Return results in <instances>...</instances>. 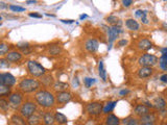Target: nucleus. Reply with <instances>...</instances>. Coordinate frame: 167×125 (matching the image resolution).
<instances>
[{
	"instance_id": "nucleus-20",
	"label": "nucleus",
	"mask_w": 167,
	"mask_h": 125,
	"mask_svg": "<svg viewBox=\"0 0 167 125\" xmlns=\"http://www.w3.org/2000/svg\"><path fill=\"white\" fill-rule=\"evenodd\" d=\"M104 124L106 125H120L121 121L116 115L114 114H108L106 119H104Z\"/></svg>"
},
{
	"instance_id": "nucleus-21",
	"label": "nucleus",
	"mask_w": 167,
	"mask_h": 125,
	"mask_svg": "<svg viewBox=\"0 0 167 125\" xmlns=\"http://www.w3.org/2000/svg\"><path fill=\"white\" fill-rule=\"evenodd\" d=\"M61 52H62L61 44L53 43V44H50L49 46H48V53H49V55L56 57V55H60Z\"/></svg>"
},
{
	"instance_id": "nucleus-50",
	"label": "nucleus",
	"mask_w": 167,
	"mask_h": 125,
	"mask_svg": "<svg viewBox=\"0 0 167 125\" xmlns=\"http://www.w3.org/2000/svg\"><path fill=\"white\" fill-rule=\"evenodd\" d=\"M139 125H157V123H139Z\"/></svg>"
},
{
	"instance_id": "nucleus-9",
	"label": "nucleus",
	"mask_w": 167,
	"mask_h": 125,
	"mask_svg": "<svg viewBox=\"0 0 167 125\" xmlns=\"http://www.w3.org/2000/svg\"><path fill=\"white\" fill-rule=\"evenodd\" d=\"M55 96V102L60 105H64L72 100V94L69 91L56 92Z\"/></svg>"
},
{
	"instance_id": "nucleus-18",
	"label": "nucleus",
	"mask_w": 167,
	"mask_h": 125,
	"mask_svg": "<svg viewBox=\"0 0 167 125\" xmlns=\"http://www.w3.org/2000/svg\"><path fill=\"white\" fill-rule=\"evenodd\" d=\"M137 48L139 50H141V51H149L153 48V43L152 41L146 38L144 39H140L138 41V43H137Z\"/></svg>"
},
{
	"instance_id": "nucleus-33",
	"label": "nucleus",
	"mask_w": 167,
	"mask_h": 125,
	"mask_svg": "<svg viewBox=\"0 0 167 125\" xmlns=\"http://www.w3.org/2000/svg\"><path fill=\"white\" fill-rule=\"evenodd\" d=\"M158 62H159V67L162 69L163 71H166L167 70V53L161 55V57L158 58Z\"/></svg>"
},
{
	"instance_id": "nucleus-32",
	"label": "nucleus",
	"mask_w": 167,
	"mask_h": 125,
	"mask_svg": "<svg viewBox=\"0 0 167 125\" xmlns=\"http://www.w3.org/2000/svg\"><path fill=\"white\" fill-rule=\"evenodd\" d=\"M10 46L6 42H0V57H4L10 51Z\"/></svg>"
},
{
	"instance_id": "nucleus-36",
	"label": "nucleus",
	"mask_w": 167,
	"mask_h": 125,
	"mask_svg": "<svg viewBox=\"0 0 167 125\" xmlns=\"http://www.w3.org/2000/svg\"><path fill=\"white\" fill-rule=\"evenodd\" d=\"M9 10H12L13 13H22V12H25V7H22V6H20V5H16V4L9 5Z\"/></svg>"
},
{
	"instance_id": "nucleus-12",
	"label": "nucleus",
	"mask_w": 167,
	"mask_h": 125,
	"mask_svg": "<svg viewBox=\"0 0 167 125\" xmlns=\"http://www.w3.org/2000/svg\"><path fill=\"white\" fill-rule=\"evenodd\" d=\"M42 123L43 125H55V114L51 111H46L42 113Z\"/></svg>"
},
{
	"instance_id": "nucleus-49",
	"label": "nucleus",
	"mask_w": 167,
	"mask_h": 125,
	"mask_svg": "<svg viewBox=\"0 0 167 125\" xmlns=\"http://www.w3.org/2000/svg\"><path fill=\"white\" fill-rule=\"evenodd\" d=\"M73 86H74V87H79V80H77V77H74V79H73Z\"/></svg>"
},
{
	"instance_id": "nucleus-2",
	"label": "nucleus",
	"mask_w": 167,
	"mask_h": 125,
	"mask_svg": "<svg viewBox=\"0 0 167 125\" xmlns=\"http://www.w3.org/2000/svg\"><path fill=\"white\" fill-rule=\"evenodd\" d=\"M41 89L40 80L35 77H24L18 84V91L22 94H33Z\"/></svg>"
},
{
	"instance_id": "nucleus-8",
	"label": "nucleus",
	"mask_w": 167,
	"mask_h": 125,
	"mask_svg": "<svg viewBox=\"0 0 167 125\" xmlns=\"http://www.w3.org/2000/svg\"><path fill=\"white\" fill-rule=\"evenodd\" d=\"M108 39H109V44L112 45L116 41V39L119 37V34L121 33L122 29L119 25H113L108 27Z\"/></svg>"
},
{
	"instance_id": "nucleus-35",
	"label": "nucleus",
	"mask_w": 167,
	"mask_h": 125,
	"mask_svg": "<svg viewBox=\"0 0 167 125\" xmlns=\"http://www.w3.org/2000/svg\"><path fill=\"white\" fill-rule=\"evenodd\" d=\"M10 102L5 97H0V111H7L10 110Z\"/></svg>"
},
{
	"instance_id": "nucleus-37",
	"label": "nucleus",
	"mask_w": 167,
	"mask_h": 125,
	"mask_svg": "<svg viewBox=\"0 0 167 125\" xmlns=\"http://www.w3.org/2000/svg\"><path fill=\"white\" fill-rule=\"evenodd\" d=\"M96 80L94 78H90V77H86V78H84V84H85L87 88H91V86L95 82Z\"/></svg>"
},
{
	"instance_id": "nucleus-1",
	"label": "nucleus",
	"mask_w": 167,
	"mask_h": 125,
	"mask_svg": "<svg viewBox=\"0 0 167 125\" xmlns=\"http://www.w3.org/2000/svg\"><path fill=\"white\" fill-rule=\"evenodd\" d=\"M34 101L37 103L38 106L42 108V110L51 111L55 107V96L52 92L49 91L48 89H39L35 93L34 95Z\"/></svg>"
},
{
	"instance_id": "nucleus-41",
	"label": "nucleus",
	"mask_w": 167,
	"mask_h": 125,
	"mask_svg": "<svg viewBox=\"0 0 167 125\" xmlns=\"http://www.w3.org/2000/svg\"><path fill=\"white\" fill-rule=\"evenodd\" d=\"M126 44H128V41H126L125 39L119 40V41L117 42V45H118V47H123V46H125Z\"/></svg>"
},
{
	"instance_id": "nucleus-44",
	"label": "nucleus",
	"mask_w": 167,
	"mask_h": 125,
	"mask_svg": "<svg viewBox=\"0 0 167 125\" xmlns=\"http://www.w3.org/2000/svg\"><path fill=\"white\" fill-rule=\"evenodd\" d=\"M142 14H143V10H136V13H135L136 17H138V18L141 17Z\"/></svg>"
},
{
	"instance_id": "nucleus-51",
	"label": "nucleus",
	"mask_w": 167,
	"mask_h": 125,
	"mask_svg": "<svg viewBox=\"0 0 167 125\" xmlns=\"http://www.w3.org/2000/svg\"><path fill=\"white\" fill-rule=\"evenodd\" d=\"M2 78H3V73L0 72V84H2Z\"/></svg>"
},
{
	"instance_id": "nucleus-10",
	"label": "nucleus",
	"mask_w": 167,
	"mask_h": 125,
	"mask_svg": "<svg viewBox=\"0 0 167 125\" xmlns=\"http://www.w3.org/2000/svg\"><path fill=\"white\" fill-rule=\"evenodd\" d=\"M86 51L89 53H95L98 50L99 47V42L96 39H88L84 44Z\"/></svg>"
},
{
	"instance_id": "nucleus-47",
	"label": "nucleus",
	"mask_w": 167,
	"mask_h": 125,
	"mask_svg": "<svg viewBox=\"0 0 167 125\" xmlns=\"http://www.w3.org/2000/svg\"><path fill=\"white\" fill-rule=\"evenodd\" d=\"M9 7V5L6 3H4V2H0V9L3 10V9H7Z\"/></svg>"
},
{
	"instance_id": "nucleus-7",
	"label": "nucleus",
	"mask_w": 167,
	"mask_h": 125,
	"mask_svg": "<svg viewBox=\"0 0 167 125\" xmlns=\"http://www.w3.org/2000/svg\"><path fill=\"white\" fill-rule=\"evenodd\" d=\"M86 111L88 113V115L92 117L99 116L102 111V103L97 102V101L89 103V104H87V106H86Z\"/></svg>"
},
{
	"instance_id": "nucleus-42",
	"label": "nucleus",
	"mask_w": 167,
	"mask_h": 125,
	"mask_svg": "<svg viewBox=\"0 0 167 125\" xmlns=\"http://www.w3.org/2000/svg\"><path fill=\"white\" fill-rule=\"evenodd\" d=\"M29 17H31V18H42V15L41 14H37V13H29L28 14Z\"/></svg>"
},
{
	"instance_id": "nucleus-28",
	"label": "nucleus",
	"mask_w": 167,
	"mask_h": 125,
	"mask_svg": "<svg viewBox=\"0 0 167 125\" xmlns=\"http://www.w3.org/2000/svg\"><path fill=\"white\" fill-rule=\"evenodd\" d=\"M98 74H99V77L102 81H106L107 80V71H106V68H104V61H99V64H98Z\"/></svg>"
},
{
	"instance_id": "nucleus-5",
	"label": "nucleus",
	"mask_w": 167,
	"mask_h": 125,
	"mask_svg": "<svg viewBox=\"0 0 167 125\" xmlns=\"http://www.w3.org/2000/svg\"><path fill=\"white\" fill-rule=\"evenodd\" d=\"M24 94H22L20 91H15L12 92L10 94L7 96V100L10 102V106L13 110H19V107L21 106V104L24 101Z\"/></svg>"
},
{
	"instance_id": "nucleus-30",
	"label": "nucleus",
	"mask_w": 167,
	"mask_h": 125,
	"mask_svg": "<svg viewBox=\"0 0 167 125\" xmlns=\"http://www.w3.org/2000/svg\"><path fill=\"white\" fill-rule=\"evenodd\" d=\"M121 124L123 125H139V119L136 118V117H128V118L123 119L121 121Z\"/></svg>"
},
{
	"instance_id": "nucleus-14",
	"label": "nucleus",
	"mask_w": 167,
	"mask_h": 125,
	"mask_svg": "<svg viewBox=\"0 0 167 125\" xmlns=\"http://www.w3.org/2000/svg\"><path fill=\"white\" fill-rule=\"evenodd\" d=\"M153 67H140V69L137 71V75L139 78L144 79V78H149V77L153 76Z\"/></svg>"
},
{
	"instance_id": "nucleus-23",
	"label": "nucleus",
	"mask_w": 167,
	"mask_h": 125,
	"mask_svg": "<svg viewBox=\"0 0 167 125\" xmlns=\"http://www.w3.org/2000/svg\"><path fill=\"white\" fill-rule=\"evenodd\" d=\"M153 105V107H156L158 111L164 110V108H166V101H165V99H164L163 97L159 96L157 98H155Z\"/></svg>"
},
{
	"instance_id": "nucleus-45",
	"label": "nucleus",
	"mask_w": 167,
	"mask_h": 125,
	"mask_svg": "<svg viewBox=\"0 0 167 125\" xmlns=\"http://www.w3.org/2000/svg\"><path fill=\"white\" fill-rule=\"evenodd\" d=\"M61 22L62 23H65V24H72V23L74 22V20H64V19H62Z\"/></svg>"
},
{
	"instance_id": "nucleus-29",
	"label": "nucleus",
	"mask_w": 167,
	"mask_h": 125,
	"mask_svg": "<svg viewBox=\"0 0 167 125\" xmlns=\"http://www.w3.org/2000/svg\"><path fill=\"white\" fill-rule=\"evenodd\" d=\"M17 48L22 51L21 53H22L23 55H27V54H29V53L31 52V46H29L28 43H19L17 45Z\"/></svg>"
},
{
	"instance_id": "nucleus-38",
	"label": "nucleus",
	"mask_w": 167,
	"mask_h": 125,
	"mask_svg": "<svg viewBox=\"0 0 167 125\" xmlns=\"http://www.w3.org/2000/svg\"><path fill=\"white\" fill-rule=\"evenodd\" d=\"M10 67V63L6 58H0V69H6Z\"/></svg>"
},
{
	"instance_id": "nucleus-6",
	"label": "nucleus",
	"mask_w": 167,
	"mask_h": 125,
	"mask_svg": "<svg viewBox=\"0 0 167 125\" xmlns=\"http://www.w3.org/2000/svg\"><path fill=\"white\" fill-rule=\"evenodd\" d=\"M138 64L140 67H153L158 64V57H156L155 54L144 53L139 57Z\"/></svg>"
},
{
	"instance_id": "nucleus-34",
	"label": "nucleus",
	"mask_w": 167,
	"mask_h": 125,
	"mask_svg": "<svg viewBox=\"0 0 167 125\" xmlns=\"http://www.w3.org/2000/svg\"><path fill=\"white\" fill-rule=\"evenodd\" d=\"M12 93V88H9L0 84V97H7Z\"/></svg>"
},
{
	"instance_id": "nucleus-24",
	"label": "nucleus",
	"mask_w": 167,
	"mask_h": 125,
	"mask_svg": "<svg viewBox=\"0 0 167 125\" xmlns=\"http://www.w3.org/2000/svg\"><path fill=\"white\" fill-rule=\"evenodd\" d=\"M10 122L14 125H26L25 118H23L20 114H14L10 117Z\"/></svg>"
},
{
	"instance_id": "nucleus-40",
	"label": "nucleus",
	"mask_w": 167,
	"mask_h": 125,
	"mask_svg": "<svg viewBox=\"0 0 167 125\" xmlns=\"http://www.w3.org/2000/svg\"><path fill=\"white\" fill-rule=\"evenodd\" d=\"M133 1L134 0H121V3H122L123 6L128 9V7H130L131 5L133 4Z\"/></svg>"
},
{
	"instance_id": "nucleus-4",
	"label": "nucleus",
	"mask_w": 167,
	"mask_h": 125,
	"mask_svg": "<svg viewBox=\"0 0 167 125\" xmlns=\"http://www.w3.org/2000/svg\"><path fill=\"white\" fill-rule=\"evenodd\" d=\"M19 114L23 117V118H28L29 116L34 115L35 113L38 111V105L37 103L33 100H25L23 101V103L19 107Z\"/></svg>"
},
{
	"instance_id": "nucleus-52",
	"label": "nucleus",
	"mask_w": 167,
	"mask_h": 125,
	"mask_svg": "<svg viewBox=\"0 0 167 125\" xmlns=\"http://www.w3.org/2000/svg\"><path fill=\"white\" fill-rule=\"evenodd\" d=\"M165 53H167V48L166 47H164V48L162 49V54H165Z\"/></svg>"
},
{
	"instance_id": "nucleus-13",
	"label": "nucleus",
	"mask_w": 167,
	"mask_h": 125,
	"mask_svg": "<svg viewBox=\"0 0 167 125\" xmlns=\"http://www.w3.org/2000/svg\"><path fill=\"white\" fill-rule=\"evenodd\" d=\"M17 82V79L16 77L13 75L12 73L10 72H4L3 73V78H2V84L9 87V88H13Z\"/></svg>"
},
{
	"instance_id": "nucleus-39",
	"label": "nucleus",
	"mask_w": 167,
	"mask_h": 125,
	"mask_svg": "<svg viewBox=\"0 0 167 125\" xmlns=\"http://www.w3.org/2000/svg\"><path fill=\"white\" fill-rule=\"evenodd\" d=\"M147 10H143V14L142 16L140 17V20H141V22L143 23V24H149V19H147Z\"/></svg>"
},
{
	"instance_id": "nucleus-31",
	"label": "nucleus",
	"mask_w": 167,
	"mask_h": 125,
	"mask_svg": "<svg viewBox=\"0 0 167 125\" xmlns=\"http://www.w3.org/2000/svg\"><path fill=\"white\" fill-rule=\"evenodd\" d=\"M106 21H107L108 24H110L111 26H113V25H119L120 26V24H121L120 19L117 17V16H114V15H110L109 17H107Z\"/></svg>"
},
{
	"instance_id": "nucleus-22",
	"label": "nucleus",
	"mask_w": 167,
	"mask_h": 125,
	"mask_svg": "<svg viewBox=\"0 0 167 125\" xmlns=\"http://www.w3.org/2000/svg\"><path fill=\"white\" fill-rule=\"evenodd\" d=\"M125 27L131 31H137L140 28V24L138 23V21H136L133 18L125 20Z\"/></svg>"
},
{
	"instance_id": "nucleus-17",
	"label": "nucleus",
	"mask_w": 167,
	"mask_h": 125,
	"mask_svg": "<svg viewBox=\"0 0 167 125\" xmlns=\"http://www.w3.org/2000/svg\"><path fill=\"white\" fill-rule=\"evenodd\" d=\"M40 84L41 86L44 88V89H47V88L52 87V84H55V79H53V76L50 75V74H44L43 76L40 77Z\"/></svg>"
},
{
	"instance_id": "nucleus-48",
	"label": "nucleus",
	"mask_w": 167,
	"mask_h": 125,
	"mask_svg": "<svg viewBox=\"0 0 167 125\" xmlns=\"http://www.w3.org/2000/svg\"><path fill=\"white\" fill-rule=\"evenodd\" d=\"M38 3V0H27L26 1V4H36Z\"/></svg>"
},
{
	"instance_id": "nucleus-19",
	"label": "nucleus",
	"mask_w": 167,
	"mask_h": 125,
	"mask_svg": "<svg viewBox=\"0 0 167 125\" xmlns=\"http://www.w3.org/2000/svg\"><path fill=\"white\" fill-rule=\"evenodd\" d=\"M149 111H150V108H149L147 106H145L144 104H142V103L137 104L134 107V115L137 116L138 118H140V117H142L144 115H146V114H149Z\"/></svg>"
},
{
	"instance_id": "nucleus-27",
	"label": "nucleus",
	"mask_w": 167,
	"mask_h": 125,
	"mask_svg": "<svg viewBox=\"0 0 167 125\" xmlns=\"http://www.w3.org/2000/svg\"><path fill=\"white\" fill-rule=\"evenodd\" d=\"M116 104H117V101H109V102H107L104 105H102V111H101V113L106 114V115L112 113V111L115 108Z\"/></svg>"
},
{
	"instance_id": "nucleus-46",
	"label": "nucleus",
	"mask_w": 167,
	"mask_h": 125,
	"mask_svg": "<svg viewBox=\"0 0 167 125\" xmlns=\"http://www.w3.org/2000/svg\"><path fill=\"white\" fill-rule=\"evenodd\" d=\"M160 79H161V81L164 82V84L167 82V74H163V75L160 77Z\"/></svg>"
},
{
	"instance_id": "nucleus-54",
	"label": "nucleus",
	"mask_w": 167,
	"mask_h": 125,
	"mask_svg": "<svg viewBox=\"0 0 167 125\" xmlns=\"http://www.w3.org/2000/svg\"><path fill=\"white\" fill-rule=\"evenodd\" d=\"M2 20H3V18H2V16L0 15V24H1V23H2Z\"/></svg>"
},
{
	"instance_id": "nucleus-26",
	"label": "nucleus",
	"mask_w": 167,
	"mask_h": 125,
	"mask_svg": "<svg viewBox=\"0 0 167 125\" xmlns=\"http://www.w3.org/2000/svg\"><path fill=\"white\" fill-rule=\"evenodd\" d=\"M69 88V84L67 82H63V81H56L52 84V89L55 90V92H63V91H67Z\"/></svg>"
},
{
	"instance_id": "nucleus-16",
	"label": "nucleus",
	"mask_w": 167,
	"mask_h": 125,
	"mask_svg": "<svg viewBox=\"0 0 167 125\" xmlns=\"http://www.w3.org/2000/svg\"><path fill=\"white\" fill-rule=\"evenodd\" d=\"M157 122L158 115L156 113H152V111L139 118V123H157Z\"/></svg>"
},
{
	"instance_id": "nucleus-15",
	"label": "nucleus",
	"mask_w": 167,
	"mask_h": 125,
	"mask_svg": "<svg viewBox=\"0 0 167 125\" xmlns=\"http://www.w3.org/2000/svg\"><path fill=\"white\" fill-rule=\"evenodd\" d=\"M26 125H42V113H38L26 118Z\"/></svg>"
},
{
	"instance_id": "nucleus-53",
	"label": "nucleus",
	"mask_w": 167,
	"mask_h": 125,
	"mask_svg": "<svg viewBox=\"0 0 167 125\" xmlns=\"http://www.w3.org/2000/svg\"><path fill=\"white\" fill-rule=\"evenodd\" d=\"M88 17V16L87 15H82V16H80V20H83V19H85V18H87Z\"/></svg>"
},
{
	"instance_id": "nucleus-55",
	"label": "nucleus",
	"mask_w": 167,
	"mask_h": 125,
	"mask_svg": "<svg viewBox=\"0 0 167 125\" xmlns=\"http://www.w3.org/2000/svg\"><path fill=\"white\" fill-rule=\"evenodd\" d=\"M79 125H82V124H79Z\"/></svg>"
},
{
	"instance_id": "nucleus-43",
	"label": "nucleus",
	"mask_w": 167,
	"mask_h": 125,
	"mask_svg": "<svg viewBox=\"0 0 167 125\" xmlns=\"http://www.w3.org/2000/svg\"><path fill=\"white\" fill-rule=\"evenodd\" d=\"M128 93H130V91H128V90H121V91L119 92V95L120 96H124V95H128Z\"/></svg>"
},
{
	"instance_id": "nucleus-25",
	"label": "nucleus",
	"mask_w": 167,
	"mask_h": 125,
	"mask_svg": "<svg viewBox=\"0 0 167 125\" xmlns=\"http://www.w3.org/2000/svg\"><path fill=\"white\" fill-rule=\"evenodd\" d=\"M55 121L58 125H66L68 123V119L67 117L62 113H59V111H55Z\"/></svg>"
},
{
	"instance_id": "nucleus-11",
	"label": "nucleus",
	"mask_w": 167,
	"mask_h": 125,
	"mask_svg": "<svg viewBox=\"0 0 167 125\" xmlns=\"http://www.w3.org/2000/svg\"><path fill=\"white\" fill-rule=\"evenodd\" d=\"M5 58L9 61V63L17 64L22 61L23 54L20 51H18V50H12V51L7 52V54L5 55Z\"/></svg>"
},
{
	"instance_id": "nucleus-3",
	"label": "nucleus",
	"mask_w": 167,
	"mask_h": 125,
	"mask_svg": "<svg viewBox=\"0 0 167 125\" xmlns=\"http://www.w3.org/2000/svg\"><path fill=\"white\" fill-rule=\"evenodd\" d=\"M26 68H27V72L29 75L31 77H35V78H40L41 76L47 73L46 69L43 67L39 62L34 60L27 61V63H26Z\"/></svg>"
}]
</instances>
